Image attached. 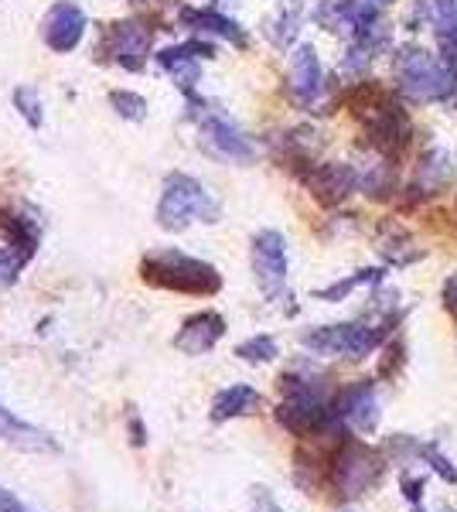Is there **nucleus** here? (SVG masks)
Wrapping results in <instances>:
<instances>
[{
    "label": "nucleus",
    "mask_w": 457,
    "mask_h": 512,
    "mask_svg": "<svg viewBox=\"0 0 457 512\" xmlns=\"http://www.w3.org/2000/svg\"><path fill=\"white\" fill-rule=\"evenodd\" d=\"M140 277L144 284L161 287V291L191 294V297H212L222 291V274L212 263L188 256L181 250H157L140 260Z\"/></svg>",
    "instance_id": "f257e3e1"
},
{
    "label": "nucleus",
    "mask_w": 457,
    "mask_h": 512,
    "mask_svg": "<svg viewBox=\"0 0 457 512\" xmlns=\"http://www.w3.org/2000/svg\"><path fill=\"white\" fill-rule=\"evenodd\" d=\"M222 205L215 202L209 188L202 181H195L185 171H174L164 178L161 202H157V226L164 233H181L191 222H219Z\"/></svg>",
    "instance_id": "f03ea898"
},
{
    "label": "nucleus",
    "mask_w": 457,
    "mask_h": 512,
    "mask_svg": "<svg viewBox=\"0 0 457 512\" xmlns=\"http://www.w3.org/2000/svg\"><path fill=\"white\" fill-rule=\"evenodd\" d=\"M284 383V403L277 410V420L297 437H314L335 424V403L328 400L318 379H297L287 376Z\"/></svg>",
    "instance_id": "7ed1b4c3"
},
{
    "label": "nucleus",
    "mask_w": 457,
    "mask_h": 512,
    "mask_svg": "<svg viewBox=\"0 0 457 512\" xmlns=\"http://www.w3.org/2000/svg\"><path fill=\"white\" fill-rule=\"evenodd\" d=\"M396 76H400L403 93L413 99H447L457 86V72L444 59H437L427 48H403L396 59Z\"/></svg>",
    "instance_id": "20e7f679"
},
{
    "label": "nucleus",
    "mask_w": 457,
    "mask_h": 512,
    "mask_svg": "<svg viewBox=\"0 0 457 512\" xmlns=\"http://www.w3.org/2000/svg\"><path fill=\"white\" fill-rule=\"evenodd\" d=\"M188 117L195 120V127L202 130L205 144H209L219 158L236 161V164L253 161V144H249V137L236 127V123H232L229 113H222L215 103H209V99H198V96H188Z\"/></svg>",
    "instance_id": "39448f33"
},
{
    "label": "nucleus",
    "mask_w": 457,
    "mask_h": 512,
    "mask_svg": "<svg viewBox=\"0 0 457 512\" xmlns=\"http://www.w3.org/2000/svg\"><path fill=\"white\" fill-rule=\"evenodd\" d=\"M386 328H372V325H324L304 332L301 345L314 355H348V359H365L379 349Z\"/></svg>",
    "instance_id": "423d86ee"
},
{
    "label": "nucleus",
    "mask_w": 457,
    "mask_h": 512,
    "mask_svg": "<svg viewBox=\"0 0 457 512\" xmlns=\"http://www.w3.org/2000/svg\"><path fill=\"white\" fill-rule=\"evenodd\" d=\"M382 475V458L369 444L348 441L338 451L335 465H331V485L338 489L342 499H359L362 492H369Z\"/></svg>",
    "instance_id": "0eeeda50"
},
{
    "label": "nucleus",
    "mask_w": 457,
    "mask_h": 512,
    "mask_svg": "<svg viewBox=\"0 0 457 512\" xmlns=\"http://www.w3.org/2000/svg\"><path fill=\"white\" fill-rule=\"evenodd\" d=\"M253 274L267 301H280L287 294V239L277 229L253 236Z\"/></svg>",
    "instance_id": "6e6552de"
},
{
    "label": "nucleus",
    "mask_w": 457,
    "mask_h": 512,
    "mask_svg": "<svg viewBox=\"0 0 457 512\" xmlns=\"http://www.w3.org/2000/svg\"><path fill=\"white\" fill-rule=\"evenodd\" d=\"M151 45L154 35L144 21H116L106 28L103 35V48L106 55H113V62L120 65L123 72H144L147 59H151Z\"/></svg>",
    "instance_id": "1a4fd4ad"
},
{
    "label": "nucleus",
    "mask_w": 457,
    "mask_h": 512,
    "mask_svg": "<svg viewBox=\"0 0 457 512\" xmlns=\"http://www.w3.org/2000/svg\"><path fill=\"white\" fill-rule=\"evenodd\" d=\"M215 45L205 38H188L181 45H171L164 52H157V65L171 76L174 86L185 96H195V86L202 79V59H212Z\"/></svg>",
    "instance_id": "9d476101"
},
{
    "label": "nucleus",
    "mask_w": 457,
    "mask_h": 512,
    "mask_svg": "<svg viewBox=\"0 0 457 512\" xmlns=\"http://www.w3.org/2000/svg\"><path fill=\"white\" fill-rule=\"evenodd\" d=\"M86 28H89V21H86V14H82V7L72 4V0H58V4L48 7L45 18H41V41L58 55L76 52Z\"/></svg>",
    "instance_id": "9b49d317"
},
{
    "label": "nucleus",
    "mask_w": 457,
    "mask_h": 512,
    "mask_svg": "<svg viewBox=\"0 0 457 512\" xmlns=\"http://www.w3.org/2000/svg\"><path fill=\"white\" fill-rule=\"evenodd\" d=\"M287 93L297 106H314L324 93V69L318 62V52L311 45H301L290 55V72H287Z\"/></svg>",
    "instance_id": "f8f14e48"
},
{
    "label": "nucleus",
    "mask_w": 457,
    "mask_h": 512,
    "mask_svg": "<svg viewBox=\"0 0 457 512\" xmlns=\"http://www.w3.org/2000/svg\"><path fill=\"white\" fill-rule=\"evenodd\" d=\"M335 424H348L352 431H376L379 424V400L372 383H355L335 400Z\"/></svg>",
    "instance_id": "ddd939ff"
},
{
    "label": "nucleus",
    "mask_w": 457,
    "mask_h": 512,
    "mask_svg": "<svg viewBox=\"0 0 457 512\" xmlns=\"http://www.w3.org/2000/svg\"><path fill=\"white\" fill-rule=\"evenodd\" d=\"M226 335V318L219 311H198L191 315L181 332L174 335V349L181 355H205L219 345V338Z\"/></svg>",
    "instance_id": "4468645a"
},
{
    "label": "nucleus",
    "mask_w": 457,
    "mask_h": 512,
    "mask_svg": "<svg viewBox=\"0 0 457 512\" xmlns=\"http://www.w3.org/2000/svg\"><path fill=\"white\" fill-rule=\"evenodd\" d=\"M0 441L11 444V448H18V451H31V454L58 451V441L52 434L41 431L35 424H28V420H21L18 414H11L4 403H0Z\"/></svg>",
    "instance_id": "2eb2a0df"
},
{
    "label": "nucleus",
    "mask_w": 457,
    "mask_h": 512,
    "mask_svg": "<svg viewBox=\"0 0 457 512\" xmlns=\"http://www.w3.org/2000/svg\"><path fill=\"white\" fill-rule=\"evenodd\" d=\"M359 185V175L345 164H321L307 175V188L314 192V198L324 205L342 202L345 195H352V188Z\"/></svg>",
    "instance_id": "dca6fc26"
},
{
    "label": "nucleus",
    "mask_w": 457,
    "mask_h": 512,
    "mask_svg": "<svg viewBox=\"0 0 457 512\" xmlns=\"http://www.w3.org/2000/svg\"><path fill=\"white\" fill-rule=\"evenodd\" d=\"M178 21L185 24L188 31H195V35H215V38H226L229 45H236V48H246V31L232 18H226V14L212 11V7H205V11L185 7V11L178 14Z\"/></svg>",
    "instance_id": "f3484780"
},
{
    "label": "nucleus",
    "mask_w": 457,
    "mask_h": 512,
    "mask_svg": "<svg viewBox=\"0 0 457 512\" xmlns=\"http://www.w3.org/2000/svg\"><path fill=\"white\" fill-rule=\"evenodd\" d=\"M0 236H4L7 246H11L14 253H21L28 263H31V256L38 253L41 229L28 212H14V209H7V205H0Z\"/></svg>",
    "instance_id": "a211bd4d"
},
{
    "label": "nucleus",
    "mask_w": 457,
    "mask_h": 512,
    "mask_svg": "<svg viewBox=\"0 0 457 512\" xmlns=\"http://www.w3.org/2000/svg\"><path fill=\"white\" fill-rule=\"evenodd\" d=\"M263 407V396L246 383H236V386H226V390L215 393L212 400V424H226V420H236V417H249Z\"/></svg>",
    "instance_id": "6ab92c4d"
},
{
    "label": "nucleus",
    "mask_w": 457,
    "mask_h": 512,
    "mask_svg": "<svg viewBox=\"0 0 457 512\" xmlns=\"http://www.w3.org/2000/svg\"><path fill=\"white\" fill-rule=\"evenodd\" d=\"M420 11L427 14L430 24H437V31L457 38V0H423Z\"/></svg>",
    "instance_id": "aec40b11"
},
{
    "label": "nucleus",
    "mask_w": 457,
    "mask_h": 512,
    "mask_svg": "<svg viewBox=\"0 0 457 512\" xmlns=\"http://www.w3.org/2000/svg\"><path fill=\"white\" fill-rule=\"evenodd\" d=\"M236 355L243 362H270V359H277L280 349H277V338L273 335H253V338H246V342H239L236 345Z\"/></svg>",
    "instance_id": "412c9836"
},
{
    "label": "nucleus",
    "mask_w": 457,
    "mask_h": 512,
    "mask_svg": "<svg viewBox=\"0 0 457 512\" xmlns=\"http://www.w3.org/2000/svg\"><path fill=\"white\" fill-rule=\"evenodd\" d=\"M14 99V106H18V113L24 117V123H28L31 130H41V123H45V113H41V96H38V89H31V86H18L11 93Z\"/></svg>",
    "instance_id": "4be33fe9"
},
{
    "label": "nucleus",
    "mask_w": 457,
    "mask_h": 512,
    "mask_svg": "<svg viewBox=\"0 0 457 512\" xmlns=\"http://www.w3.org/2000/svg\"><path fill=\"white\" fill-rule=\"evenodd\" d=\"M110 106L116 113H120L123 120L130 123H140L147 120V99L140 93H130V89H113L110 93Z\"/></svg>",
    "instance_id": "5701e85b"
},
{
    "label": "nucleus",
    "mask_w": 457,
    "mask_h": 512,
    "mask_svg": "<svg viewBox=\"0 0 457 512\" xmlns=\"http://www.w3.org/2000/svg\"><path fill=\"white\" fill-rule=\"evenodd\" d=\"M379 280V270H359L355 277H348V280H338V284H331V287H321L314 297H321V301H345L348 294L355 291V287H362V284H376Z\"/></svg>",
    "instance_id": "b1692460"
},
{
    "label": "nucleus",
    "mask_w": 457,
    "mask_h": 512,
    "mask_svg": "<svg viewBox=\"0 0 457 512\" xmlns=\"http://www.w3.org/2000/svg\"><path fill=\"white\" fill-rule=\"evenodd\" d=\"M24 267H28V260H24L21 253H14L11 246H0V287L18 284Z\"/></svg>",
    "instance_id": "393cba45"
},
{
    "label": "nucleus",
    "mask_w": 457,
    "mask_h": 512,
    "mask_svg": "<svg viewBox=\"0 0 457 512\" xmlns=\"http://www.w3.org/2000/svg\"><path fill=\"white\" fill-rule=\"evenodd\" d=\"M297 24H301V18H297L294 11H280V18L267 24V35L273 45L284 48V45H290V38L297 35Z\"/></svg>",
    "instance_id": "a878e982"
},
{
    "label": "nucleus",
    "mask_w": 457,
    "mask_h": 512,
    "mask_svg": "<svg viewBox=\"0 0 457 512\" xmlns=\"http://www.w3.org/2000/svg\"><path fill=\"white\" fill-rule=\"evenodd\" d=\"M417 451L423 454V458H430V468H434V472L444 478V482H457V472L451 468V461H447L437 448H430V444H427V448H417Z\"/></svg>",
    "instance_id": "bb28decb"
},
{
    "label": "nucleus",
    "mask_w": 457,
    "mask_h": 512,
    "mask_svg": "<svg viewBox=\"0 0 457 512\" xmlns=\"http://www.w3.org/2000/svg\"><path fill=\"white\" fill-rule=\"evenodd\" d=\"M127 431H130V441H134V448H144V444H147V427H144V420H140L137 407L127 410Z\"/></svg>",
    "instance_id": "cd10ccee"
},
{
    "label": "nucleus",
    "mask_w": 457,
    "mask_h": 512,
    "mask_svg": "<svg viewBox=\"0 0 457 512\" xmlns=\"http://www.w3.org/2000/svg\"><path fill=\"white\" fill-rule=\"evenodd\" d=\"M249 502H253V512H284L277 506V499L270 495V489H263V485H256L253 495H249Z\"/></svg>",
    "instance_id": "c85d7f7f"
},
{
    "label": "nucleus",
    "mask_w": 457,
    "mask_h": 512,
    "mask_svg": "<svg viewBox=\"0 0 457 512\" xmlns=\"http://www.w3.org/2000/svg\"><path fill=\"white\" fill-rule=\"evenodd\" d=\"M0 512H35V509H28V506H24V502H21L14 492L0 489Z\"/></svg>",
    "instance_id": "c756f323"
},
{
    "label": "nucleus",
    "mask_w": 457,
    "mask_h": 512,
    "mask_svg": "<svg viewBox=\"0 0 457 512\" xmlns=\"http://www.w3.org/2000/svg\"><path fill=\"white\" fill-rule=\"evenodd\" d=\"M444 304H447V311L457 318V274L444 284Z\"/></svg>",
    "instance_id": "7c9ffc66"
},
{
    "label": "nucleus",
    "mask_w": 457,
    "mask_h": 512,
    "mask_svg": "<svg viewBox=\"0 0 457 512\" xmlns=\"http://www.w3.org/2000/svg\"><path fill=\"white\" fill-rule=\"evenodd\" d=\"M355 4H362V7H372V11H379V7L393 4V0H355Z\"/></svg>",
    "instance_id": "2f4dec72"
}]
</instances>
